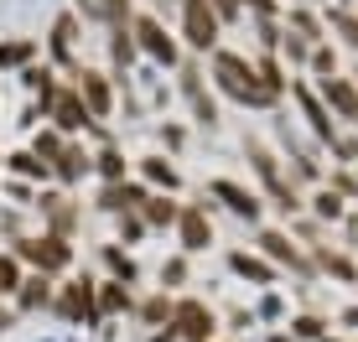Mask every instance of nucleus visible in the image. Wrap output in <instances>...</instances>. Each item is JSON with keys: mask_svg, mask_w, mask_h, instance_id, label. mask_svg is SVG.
I'll return each instance as SVG.
<instances>
[{"mask_svg": "<svg viewBox=\"0 0 358 342\" xmlns=\"http://www.w3.org/2000/svg\"><path fill=\"white\" fill-rule=\"evenodd\" d=\"M78 36H83V21L73 16V10H57V21H52V31H47V57H52V68H78L83 57H78Z\"/></svg>", "mask_w": 358, "mask_h": 342, "instance_id": "obj_19", "label": "nucleus"}, {"mask_svg": "<svg viewBox=\"0 0 358 342\" xmlns=\"http://www.w3.org/2000/svg\"><path fill=\"white\" fill-rule=\"evenodd\" d=\"M208 6H213V16H218V27H234V21L244 16L239 10V0H208Z\"/></svg>", "mask_w": 358, "mask_h": 342, "instance_id": "obj_46", "label": "nucleus"}, {"mask_svg": "<svg viewBox=\"0 0 358 342\" xmlns=\"http://www.w3.org/2000/svg\"><path fill=\"white\" fill-rule=\"evenodd\" d=\"M353 83H358V63H353Z\"/></svg>", "mask_w": 358, "mask_h": 342, "instance_id": "obj_55", "label": "nucleus"}, {"mask_svg": "<svg viewBox=\"0 0 358 342\" xmlns=\"http://www.w3.org/2000/svg\"><path fill=\"white\" fill-rule=\"evenodd\" d=\"M244 156H250V171H255V181H260L255 192L265 198V207H280L286 218H301L306 213V192L286 177V161H280L260 135H244Z\"/></svg>", "mask_w": 358, "mask_h": 342, "instance_id": "obj_2", "label": "nucleus"}, {"mask_svg": "<svg viewBox=\"0 0 358 342\" xmlns=\"http://www.w3.org/2000/svg\"><path fill=\"white\" fill-rule=\"evenodd\" d=\"M322 27H327V42H343L348 52H358V10L353 6H327Z\"/></svg>", "mask_w": 358, "mask_h": 342, "instance_id": "obj_27", "label": "nucleus"}, {"mask_svg": "<svg viewBox=\"0 0 358 342\" xmlns=\"http://www.w3.org/2000/svg\"><path fill=\"white\" fill-rule=\"evenodd\" d=\"M94 177L104 181V187H115V181H130V161L120 145H99L94 151Z\"/></svg>", "mask_w": 358, "mask_h": 342, "instance_id": "obj_30", "label": "nucleus"}, {"mask_svg": "<svg viewBox=\"0 0 358 342\" xmlns=\"http://www.w3.org/2000/svg\"><path fill=\"white\" fill-rule=\"evenodd\" d=\"M255 36H260V52H280L286 27H280V21H255Z\"/></svg>", "mask_w": 358, "mask_h": 342, "instance_id": "obj_43", "label": "nucleus"}, {"mask_svg": "<svg viewBox=\"0 0 358 342\" xmlns=\"http://www.w3.org/2000/svg\"><path fill=\"white\" fill-rule=\"evenodd\" d=\"M208 78H213V94H224V99L239 104V109H280L286 104V99H275V94L260 83L255 57L234 52V47H218V52L208 57Z\"/></svg>", "mask_w": 358, "mask_h": 342, "instance_id": "obj_1", "label": "nucleus"}, {"mask_svg": "<svg viewBox=\"0 0 358 342\" xmlns=\"http://www.w3.org/2000/svg\"><path fill=\"white\" fill-rule=\"evenodd\" d=\"M130 177L141 181L145 192H166V198H177V192H182V171H177V161H171L166 151H151V156H135Z\"/></svg>", "mask_w": 358, "mask_h": 342, "instance_id": "obj_18", "label": "nucleus"}, {"mask_svg": "<svg viewBox=\"0 0 358 342\" xmlns=\"http://www.w3.org/2000/svg\"><path fill=\"white\" fill-rule=\"evenodd\" d=\"M280 27H286L291 36H301V42H327V27H322V16H317V10L312 6H296V0H291V6H286V16H280Z\"/></svg>", "mask_w": 358, "mask_h": 342, "instance_id": "obj_26", "label": "nucleus"}, {"mask_svg": "<svg viewBox=\"0 0 358 342\" xmlns=\"http://www.w3.org/2000/svg\"><path fill=\"white\" fill-rule=\"evenodd\" d=\"M286 99L301 109V119H306V130H312V140L322 145V151H332V145H338V135H343V125L327 114V104L317 99L312 83H306V78H291V94H286Z\"/></svg>", "mask_w": 358, "mask_h": 342, "instance_id": "obj_10", "label": "nucleus"}, {"mask_svg": "<svg viewBox=\"0 0 358 342\" xmlns=\"http://www.w3.org/2000/svg\"><path fill=\"white\" fill-rule=\"evenodd\" d=\"M36 57V42L31 36H16V42H0V68H21Z\"/></svg>", "mask_w": 358, "mask_h": 342, "instance_id": "obj_38", "label": "nucleus"}, {"mask_svg": "<svg viewBox=\"0 0 358 342\" xmlns=\"http://www.w3.org/2000/svg\"><path fill=\"white\" fill-rule=\"evenodd\" d=\"M10 327H16V306H6V301H0V332H10Z\"/></svg>", "mask_w": 358, "mask_h": 342, "instance_id": "obj_49", "label": "nucleus"}, {"mask_svg": "<svg viewBox=\"0 0 358 342\" xmlns=\"http://www.w3.org/2000/svg\"><path fill=\"white\" fill-rule=\"evenodd\" d=\"M130 36H135V52L141 57H151L156 68H171L177 73L182 68V42H177V31H166V21L156 16V10H135L130 16Z\"/></svg>", "mask_w": 358, "mask_h": 342, "instance_id": "obj_3", "label": "nucleus"}, {"mask_svg": "<svg viewBox=\"0 0 358 342\" xmlns=\"http://www.w3.org/2000/svg\"><path fill=\"white\" fill-rule=\"evenodd\" d=\"M280 161H286V177L296 181V187H322L327 181V171H322V161H317V151H322V145H306L301 135H296V130L286 125V114H280Z\"/></svg>", "mask_w": 358, "mask_h": 342, "instance_id": "obj_8", "label": "nucleus"}, {"mask_svg": "<svg viewBox=\"0 0 358 342\" xmlns=\"http://www.w3.org/2000/svg\"><path fill=\"white\" fill-rule=\"evenodd\" d=\"M73 16H78V21H94V27H104V10H99V0H78V6H73Z\"/></svg>", "mask_w": 358, "mask_h": 342, "instance_id": "obj_47", "label": "nucleus"}, {"mask_svg": "<svg viewBox=\"0 0 358 342\" xmlns=\"http://www.w3.org/2000/svg\"><path fill=\"white\" fill-rule=\"evenodd\" d=\"M99 10H104V31L109 27H130V16H135L130 0H99Z\"/></svg>", "mask_w": 358, "mask_h": 342, "instance_id": "obj_44", "label": "nucleus"}, {"mask_svg": "<svg viewBox=\"0 0 358 342\" xmlns=\"http://www.w3.org/2000/svg\"><path fill=\"white\" fill-rule=\"evenodd\" d=\"M177 42L187 47L192 57H213L218 47H224V27H218V16H213L208 0H182V10H177Z\"/></svg>", "mask_w": 358, "mask_h": 342, "instance_id": "obj_4", "label": "nucleus"}, {"mask_svg": "<svg viewBox=\"0 0 358 342\" xmlns=\"http://www.w3.org/2000/svg\"><path fill=\"white\" fill-rule=\"evenodd\" d=\"M177 94L187 99L192 109V125H203V130H218V94L208 89V68L197 63V57H182V68H177Z\"/></svg>", "mask_w": 358, "mask_h": 342, "instance_id": "obj_7", "label": "nucleus"}, {"mask_svg": "<svg viewBox=\"0 0 358 342\" xmlns=\"http://www.w3.org/2000/svg\"><path fill=\"white\" fill-rule=\"evenodd\" d=\"M83 177H94V151L78 140H68L63 151L52 156V181H63V187H78Z\"/></svg>", "mask_w": 358, "mask_h": 342, "instance_id": "obj_21", "label": "nucleus"}, {"mask_svg": "<svg viewBox=\"0 0 358 342\" xmlns=\"http://www.w3.org/2000/svg\"><path fill=\"white\" fill-rule=\"evenodd\" d=\"M151 342H177V332H171V327H156V332H151Z\"/></svg>", "mask_w": 358, "mask_h": 342, "instance_id": "obj_51", "label": "nucleus"}, {"mask_svg": "<svg viewBox=\"0 0 358 342\" xmlns=\"http://www.w3.org/2000/svg\"><path fill=\"white\" fill-rule=\"evenodd\" d=\"M94 306H99V322L104 316H120V311H135V290L125 280H99L94 285Z\"/></svg>", "mask_w": 358, "mask_h": 342, "instance_id": "obj_28", "label": "nucleus"}, {"mask_svg": "<svg viewBox=\"0 0 358 342\" xmlns=\"http://www.w3.org/2000/svg\"><path fill=\"white\" fill-rule=\"evenodd\" d=\"M338 78V42H317L306 57V83H327Z\"/></svg>", "mask_w": 358, "mask_h": 342, "instance_id": "obj_31", "label": "nucleus"}, {"mask_svg": "<svg viewBox=\"0 0 358 342\" xmlns=\"http://www.w3.org/2000/svg\"><path fill=\"white\" fill-rule=\"evenodd\" d=\"M312 270L317 275H332V280H343V285H358V260L348 249H338V244H312Z\"/></svg>", "mask_w": 358, "mask_h": 342, "instance_id": "obj_20", "label": "nucleus"}, {"mask_svg": "<svg viewBox=\"0 0 358 342\" xmlns=\"http://www.w3.org/2000/svg\"><path fill=\"white\" fill-rule=\"evenodd\" d=\"M348 213H353V207L343 202V198H338V192H332V187H312V192H306V218H317V223H322V228L343 223V218H348Z\"/></svg>", "mask_w": 358, "mask_h": 342, "instance_id": "obj_24", "label": "nucleus"}, {"mask_svg": "<svg viewBox=\"0 0 358 342\" xmlns=\"http://www.w3.org/2000/svg\"><path fill=\"white\" fill-rule=\"evenodd\" d=\"M332 6H353V0H332Z\"/></svg>", "mask_w": 358, "mask_h": 342, "instance_id": "obj_54", "label": "nucleus"}, {"mask_svg": "<svg viewBox=\"0 0 358 342\" xmlns=\"http://www.w3.org/2000/svg\"><path fill=\"white\" fill-rule=\"evenodd\" d=\"M322 187H332L343 202H358V171H353V166H332Z\"/></svg>", "mask_w": 358, "mask_h": 342, "instance_id": "obj_37", "label": "nucleus"}, {"mask_svg": "<svg viewBox=\"0 0 358 342\" xmlns=\"http://www.w3.org/2000/svg\"><path fill=\"white\" fill-rule=\"evenodd\" d=\"M343 327H358V306H348V311H343Z\"/></svg>", "mask_w": 358, "mask_h": 342, "instance_id": "obj_52", "label": "nucleus"}, {"mask_svg": "<svg viewBox=\"0 0 358 342\" xmlns=\"http://www.w3.org/2000/svg\"><path fill=\"white\" fill-rule=\"evenodd\" d=\"M353 213H358V207H353Z\"/></svg>", "mask_w": 358, "mask_h": 342, "instance_id": "obj_56", "label": "nucleus"}, {"mask_svg": "<svg viewBox=\"0 0 358 342\" xmlns=\"http://www.w3.org/2000/svg\"><path fill=\"white\" fill-rule=\"evenodd\" d=\"M291 337L296 342H327V316H317V311H301V316H291Z\"/></svg>", "mask_w": 358, "mask_h": 342, "instance_id": "obj_34", "label": "nucleus"}, {"mask_svg": "<svg viewBox=\"0 0 358 342\" xmlns=\"http://www.w3.org/2000/svg\"><path fill=\"white\" fill-rule=\"evenodd\" d=\"M187 275H192L187 254H171V260H162V270H156V280H162L156 290H166V296H171V290H182V285H187Z\"/></svg>", "mask_w": 358, "mask_h": 342, "instance_id": "obj_33", "label": "nucleus"}, {"mask_svg": "<svg viewBox=\"0 0 358 342\" xmlns=\"http://www.w3.org/2000/svg\"><path fill=\"white\" fill-rule=\"evenodd\" d=\"M177 198H166V192H151V198L141 202V223L151 228V234H166V228H177Z\"/></svg>", "mask_w": 358, "mask_h": 342, "instance_id": "obj_29", "label": "nucleus"}, {"mask_svg": "<svg viewBox=\"0 0 358 342\" xmlns=\"http://www.w3.org/2000/svg\"><path fill=\"white\" fill-rule=\"evenodd\" d=\"M68 83H73V94L83 99V109L94 114V125H104L109 114H115V94H120V83L109 78L104 68H89V63H78L68 73Z\"/></svg>", "mask_w": 358, "mask_h": 342, "instance_id": "obj_9", "label": "nucleus"}, {"mask_svg": "<svg viewBox=\"0 0 358 342\" xmlns=\"http://www.w3.org/2000/svg\"><path fill=\"white\" fill-rule=\"evenodd\" d=\"M166 327L177 332V342H213L218 337V311L208 306V301H197V296H177Z\"/></svg>", "mask_w": 358, "mask_h": 342, "instance_id": "obj_11", "label": "nucleus"}, {"mask_svg": "<svg viewBox=\"0 0 358 342\" xmlns=\"http://www.w3.org/2000/svg\"><path fill=\"white\" fill-rule=\"evenodd\" d=\"M63 135H57V130H42V135H31V156H36V161H47V171H52V156L57 151H63Z\"/></svg>", "mask_w": 358, "mask_h": 342, "instance_id": "obj_41", "label": "nucleus"}, {"mask_svg": "<svg viewBox=\"0 0 358 342\" xmlns=\"http://www.w3.org/2000/svg\"><path fill=\"white\" fill-rule=\"evenodd\" d=\"M255 254H260L265 265H275V270H296L301 280H317V270H312V254L296 244L286 228H275V223H260L255 228Z\"/></svg>", "mask_w": 358, "mask_h": 342, "instance_id": "obj_6", "label": "nucleus"}, {"mask_svg": "<svg viewBox=\"0 0 358 342\" xmlns=\"http://www.w3.org/2000/svg\"><path fill=\"white\" fill-rule=\"evenodd\" d=\"M10 254L21 260V270H31V275H52V280L73 265V244H68V239H57V234H21Z\"/></svg>", "mask_w": 358, "mask_h": 342, "instance_id": "obj_5", "label": "nucleus"}, {"mask_svg": "<svg viewBox=\"0 0 358 342\" xmlns=\"http://www.w3.org/2000/svg\"><path fill=\"white\" fill-rule=\"evenodd\" d=\"M21 280H27V270H21V260H16V254H0V301H10V296H16V290H21Z\"/></svg>", "mask_w": 358, "mask_h": 342, "instance_id": "obj_36", "label": "nucleus"}, {"mask_svg": "<svg viewBox=\"0 0 358 342\" xmlns=\"http://www.w3.org/2000/svg\"><path fill=\"white\" fill-rule=\"evenodd\" d=\"M135 316H141V327H151V332L166 327L171 322V296H166V290H151L145 301H135Z\"/></svg>", "mask_w": 358, "mask_h": 342, "instance_id": "obj_32", "label": "nucleus"}, {"mask_svg": "<svg viewBox=\"0 0 358 342\" xmlns=\"http://www.w3.org/2000/svg\"><path fill=\"white\" fill-rule=\"evenodd\" d=\"M94 275H73L68 285H57L52 296V311L63 316V322H78V327H94L99 322V306H94Z\"/></svg>", "mask_w": 358, "mask_h": 342, "instance_id": "obj_15", "label": "nucleus"}, {"mask_svg": "<svg viewBox=\"0 0 358 342\" xmlns=\"http://www.w3.org/2000/svg\"><path fill=\"white\" fill-rule=\"evenodd\" d=\"M6 166L16 171V177H36V181H47L52 171H47V161H36L31 151H16V156H6Z\"/></svg>", "mask_w": 358, "mask_h": 342, "instance_id": "obj_40", "label": "nucleus"}, {"mask_svg": "<svg viewBox=\"0 0 358 342\" xmlns=\"http://www.w3.org/2000/svg\"><path fill=\"white\" fill-rule=\"evenodd\" d=\"M42 109H47V119H52V130H57L63 140L83 135V130H94V114L83 109L78 94H73V83H57V89L42 99Z\"/></svg>", "mask_w": 358, "mask_h": 342, "instance_id": "obj_13", "label": "nucleus"}, {"mask_svg": "<svg viewBox=\"0 0 358 342\" xmlns=\"http://www.w3.org/2000/svg\"><path fill=\"white\" fill-rule=\"evenodd\" d=\"M312 89H317V99L327 104V114L338 119L343 130H353V135H358V83H353V73H338V78L312 83Z\"/></svg>", "mask_w": 358, "mask_h": 342, "instance_id": "obj_17", "label": "nucleus"}, {"mask_svg": "<svg viewBox=\"0 0 358 342\" xmlns=\"http://www.w3.org/2000/svg\"><path fill=\"white\" fill-rule=\"evenodd\" d=\"M52 296H57V280H52V275H31V270H27L21 290L10 296V306H16V316H27V311H47V306H52Z\"/></svg>", "mask_w": 358, "mask_h": 342, "instance_id": "obj_23", "label": "nucleus"}, {"mask_svg": "<svg viewBox=\"0 0 358 342\" xmlns=\"http://www.w3.org/2000/svg\"><path fill=\"white\" fill-rule=\"evenodd\" d=\"M104 265H109V280H125V285H135L141 280V270H135V260L120 244H104Z\"/></svg>", "mask_w": 358, "mask_h": 342, "instance_id": "obj_35", "label": "nucleus"}, {"mask_svg": "<svg viewBox=\"0 0 358 342\" xmlns=\"http://www.w3.org/2000/svg\"><path fill=\"white\" fill-rule=\"evenodd\" d=\"M115 228H120V244H141L151 228L141 223V213H125V218H115Z\"/></svg>", "mask_w": 358, "mask_h": 342, "instance_id": "obj_45", "label": "nucleus"}, {"mask_svg": "<svg viewBox=\"0 0 358 342\" xmlns=\"http://www.w3.org/2000/svg\"><path fill=\"white\" fill-rule=\"evenodd\" d=\"M203 198L224 202L229 213L239 218V223H250V228H260V223H265V198H260L255 187H244V181H234V177H213Z\"/></svg>", "mask_w": 358, "mask_h": 342, "instance_id": "obj_12", "label": "nucleus"}, {"mask_svg": "<svg viewBox=\"0 0 358 342\" xmlns=\"http://www.w3.org/2000/svg\"><path fill=\"white\" fill-rule=\"evenodd\" d=\"M145 198H151V192L130 177V181H115V187H99V202L94 207H99V213H109V218H125V213H141Z\"/></svg>", "mask_w": 358, "mask_h": 342, "instance_id": "obj_22", "label": "nucleus"}, {"mask_svg": "<svg viewBox=\"0 0 358 342\" xmlns=\"http://www.w3.org/2000/svg\"><path fill=\"white\" fill-rule=\"evenodd\" d=\"M229 270L239 280H250V285H275V280H280V270H275V265H265L255 249H229Z\"/></svg>", "mask_w": 358, "mask_h": 342, "instance_id": "obj_25", "label": "nucleus"}, {"mask_svg": "<svg viewBox=\"0 0 358 342\" xmlns=\"http://www.w3.org/2000/svg\"><path fill=\"white\" fill-rule=\"evenodd\" d=\"M265 342H296L291 332H265Z\"/></svg>", "mask_w": 358, "mask_h": 342, "instance_id": "obj_53", "label": "nucleus"}, {"mask_svg": "<svg viewBox=\"0 0 358 342\" xmlns=\"http://www.w3.org/2000/svg\"><path fill=\"white\" fill-rule=\"evenodd\" d=\"M343 228H348V249H358V213L343 218Z\"/></svg>", "mask_w": 358, "mask_h": 342, "instance_id": "obj_50", "label": "nucleus"}, {"mask_svg": "<svg viewBox=\"0 0 358 342\" xmlns=\"http://www.w3.org/2000/svg\"><path fill=\"white\" fill-rule=\"evenodd\" d=\"M353 171H358V166H353Z\"/></svg>", "mask_w": 358, "mask_h": 342, "instance_id": "obj_57", "label": "nucleus"}, {"mask_svg": "<svg viewBox=\"0 0 358 342\" xmlns=\"http://www.w3.org/2000/svg\"><path fill=\"white\" fill-rule=\"evenodd\" d=\"M156 140H162V151L171 156V161H177V156H182V145H187V130H182L177 119H162V125H156Z\"/></svg>", "mask_w": 358, "mask_h": 342, "instance_id": "obj_39", "label": "nucleus"}, {"mask_svg": "<svg viewBox=\"0 0 358 342\" xmlns=\"http://www.w3.org/2000/svg\"><path fill=\"white\" fill-rule=\"evenodd\" d=\"M31 207L42 213V223H47L42 234H57V239H68V244H73V234H78V223H83V207L73 202L68 192H57V187H52V192H36V202H31Z\"/></svg>", "mask_w": 358, "mask_h": 342, "instance_id": "obj_16", "label": "nucleus"}, {"mask_svg": "<svg viewBox=\"0 0 358 342\" xmlns=\"http://www.w3.org/2000/svg\"><path fill=\"white\" fill-rule=\"evenodd\" d=\"M177 244H182V254H203V249H213V202H182L177 207Z\"/></svg>", "mask_w": 358, "mask_h": 342, "instance_id": "obj_14", "label": "nucleus"}, {"mask_svg": "<svg viewBox=\"0 0 358 342\" xmlns=\"http://www.w3.org/2000/svg\"><path fill=\"white\" fill-rule=\"evenodd\" d=\"M280 311H286V301H280V296H275V290H270V296L260 301V316H280Z\"/></svg>", "mask_w": 358, "mask_h": 342, "instance_id": "obj_48", "label": "nucleus"}, {"mask_svg": "<svg viewBox=\"0 0 358 342\" xmlns=\"http://www.w3.org/2000/svg\"><path fill=\"white\" fill-rule=\"evenodd\" d=\"M239 10L250 21H280L286 16V6H280V0H239Z\"/></svg>", "mask_w": 358, "mask_h": 342, "instance_id": "obj_42", "label": "nucleus"}]
</instances>
